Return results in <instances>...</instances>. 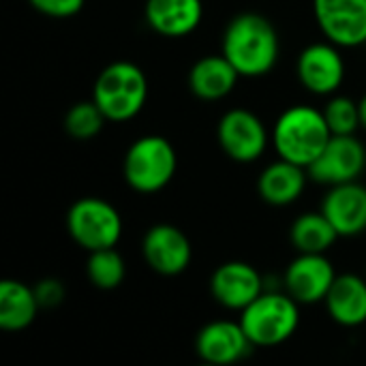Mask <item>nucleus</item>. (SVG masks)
Returning a JSON list of instances; mask_svg holds the SVG:
<instances>
[{
  "label": "nucleus",
  "instance_id": "19",
  "mask_svg": "<svg viewBox=\"0 0 366 366\" xmlns=\"http://www.w3.org/2000/svg\"><path fill=\"white\" fill-rule=\"evenodd\" d=\"M238 79H240V73L223 54L199 58L191 66L189 77H187L193 97H197L199 101H210V103L229 97Z\"/></svg>",
  "mask_w": 366,
  "mask_h": 366
},
{
  "label": "nucleus",
  "instance_id": "15",
  "mask_svg": "<svg viewBox=\"0 0 366 366\" xmlns=\"http://www.w3.org/2000/svg\"><path fill=\"white\" fill-rule=\"evenodd\" d=\"M335 225L341 238H354L366 232V187L358 180L335 184L322 199L320 208Z\"/></svg>",
  "mask_w": 366,
  "mask_h": 366
},
{
  "label": "nucleus",
  "instance_id": "25",
  "mask_svg": "<svg viewBox=\"0 0 366 366\" xmlns=\"http://www.w3.org/2000/svg\"><path fill=\"white\" fill-rule=\"evenodd\" d=\"M28 4L47 17L66 19V17L77 15L84 9L86 0H28Z\"/></svg>",
  "mask_w": 366,
  "mask_h": 366
},
{
  "label": "nucleus",
  "instance_id": "5",
  "mask_svg": "<svg viewBox=\"0 0 366 366\" xmlns=\"http://www.w3.org/2000/svg\"><path fill=\"white\" fill-rule=\"evenodd\" d=\"M178 154L163 135H144L135 139L122 161L127 184L142 195L163 191L176 176Z\"/></svg>",
  "mask_w": 366,
  "mask_h": 366
},
{
  "label": "nucleus",
  "instance_id": "24",
  "mask_svg": "<svg viewBox=\"0 0 366 366\" xmlns=\"http://www.w3.org/2000/svg\"><path fill=\"white\" fill-rule=\"evenodd\" d=\"M322 112L326 116V122H328L332 135H356V131L362 127L360 107L350 97H343V94L328 97Z\"/></svg>",
  "mask_w": 366,
  "mask_h": 366
},
{
  "label": "nucleus",
  "instance_id": "16",
  "mask_svg": "<svg viewBox=\"0 0 366 366\" xmlns=\"http://www.w3.org/2000/svg\"><path fill=\"white\" fill-rule=\"evenodd\" d=\"M144 17L150 30L161 36L180 39L195 32L204 19L202 0H146Z\"/></svg>",
  "mask_w": 366,
  "mask_h": 366
},
{
  "label": "nucleus",
  "instance_id": "3",
  "mask_svg": "<svg viewBox=\"0 0 366 366\" xmlns=\"http://www.w3.org/2000/svg\"><path fill=\"white\" fill-rule=\"evenodd\" d=\"M148 79L146 73L129 60L107 64L94 79L92 101L105 114L107 122H129L146 105Z\"/></svg>",
  "mask_w": 366,
  "mask_h": 366
},
{
  "label": "nucleus",
  "instance_id": "8",
  "mask_svg": "<svg viewBox=\"0 0 366 366\" xmlns=\"http://www.w3.org/2000/svg\"><path fill=\"white\" fill-rule=\"evenodd\" d=\"M366 167V148L356 135H332L322 154L309 165V178L324 187L354 182Z\"/></svg>",
  "mask_w": 366,
  "mask_h": 366
},
{
  "label": "nucleus",
  "instance_id": "26",
  "mask_svg": "<svg viewBox=\"0 0 366 366\" xmlns=\"http://www.w3.org/2000/svg\"><path fill=\"white\" fill-rule=\"evenodd\" d=\"M34 294H36V300H39L41 309H54V307L62 305L66 292H64V285L58 279H41L34 285Z\"/></svg>",
  "mask_w": 366,
  "mask_h": 366
},
{
  "label": "nucleus",
  "instance_id": "14",
  "mask_svg": "<svg viewBox=\"0 0 366 366\" xmlns=\"http://www.w3.org/2000/svg\"><path fill=\"white\" fill-rule=\"evenodd\" d=\"M249 341L240 322L217 320L206 324L195 337V354L202 362L212 366H229L242 360L251 352Z\"/></svg>",
  "mask_w": 366,
  "mask_h": 366
},
{
  "label": "nucleus",
  "instance_id": "1",
  "mask_svg": "<svg viewBox=\"0 0 366 366\" xmlns=\"http://www.w3.org/2000/svg\"><path fill=\"white\" fill-rule=\"evenodd\" d=\"M221 54L236 66L240 77H264L279 62V32L264 15L240 13L223 32Z\"/></svg>",
  "mask_w": 366,
  "mask_h": 366
},
{
  "label": "nucleus",
  "instance_id": "9",
  "mask_svg": "<svg viewBox=\"0 0 366 366\" xmlns=\"http://www.w3.org/2000/svg\"><path fill=\"white\" fill-rule=\"evenodd\" d=\"M296 75L305 90L315 97H332L345 81V60L341 47L330 41L307 45L296 62Z\"/></svg>",
  "mask_w": 366,
  "mask_h": 366
},
{
  "label": "nucleus",
  "instance_id": "18",
  "mask_svg": "<svg viewBox=\"0 0 366 366\" xmlns=\"http://www.w3.org/2000/svg\"><path fill=\"white\" fill-rule=\"evenodd\" d=\"M324 305L330 320L343 328L366 324V277L354 272L337 274Z\"/></svg>",
  "mask_w": 366,
  "mask_h": 366
},
{
  "label": "nucleus",
  "instance_id": "11",
  "mask_svg": "<svg viewBox=\"0 0 366 366\" xmlns=\"http://www.w3.org/2000/svg\"><path fill=\"white\" fill-rule=\"evenodd\" d=\"M335 279L337 272L326 253H298L283 274V287L298 305H317L326 300Z\"/></svg>",
  "mask_w": 366,
  "mask_h": 366
},
{
  "label": "nucleus",
  "instance_id": "10",
  "mask_svg": "<svg viewBox=\"0 0 366 366\" xmlns=\"http://www.w3.org/2000/svg\"><path fill=\"white\" fill-rule=\"evenodd\" d=\"M313 13L326 41L343 49L366 43V0H313Z\"/></svg>",
  "mask_w": 366,
  "mask_h": 366
},
{
  "label": "nucleus",
  "instance_id": "7",
  "mask_svg": "<svg viewBox=\"0 0 366 366\" xmlns=\"http://www.w3.org/2000/svg\"><path fill=\"white\" fill-rule=\"evenodd\" d=\"M217 142L232 161L253 163L266 152L270 135L257 114L247 107H234L221 116L217 124Z\"/></svg>",
  "mask_w": 366,
  "mask_h": 366
},
{
  "label": "nucleus",
  "instance_id": "4",
  "mask_svg": "<svg viewBox=\"0 0 366 366\" xmlns=\"http://www.w3.org/2000/svg\"><path fill=\"white\" fill-rule=\"evenodd\" d=\"M253 347H274L285 343L300 324V305L287 292L264 290L238 320Z\"/></svg>",
  "mask_w": 366,
  "mask_h": 366
},
{
  "label": "nucleus",
  "instance_id": "21",
  "mask_svg": "<svg viewBox=\"0 0 366 366\" xmlns=\"http://www.w3.org/2000/svg\"><path fill=\"white\" fill-rule=\"evenodd\" d=\"M339 238L335 225L322 210L296 217L290 227V240L298 253H328Z\"/></svg>",
  "mask_w": 366,
  "mask_h": 366
},
{
  "label": "nucleus",
  "instance_id": "23",
  "mask_svg": "<svg viewBox=\"0 0 366 366\" xmlns=\"http://www.w3.org/2000/svg\"><path fill=\"white\" fill-rule=\"evenodd\" d=\"M105 122H107V118H105V114L99 109V105L94 101H79L66 112L64 131L73 139L86 142V139L97 137L103 131Z\"/></svg>",
  "mask_w": 366,
  "mask_h": 366
},
{
  "label": "nucleus",
  "instance_id": "6",
  "mask_svg": "<svg viewBox=\"0 0 366 366\" xmlns=\"http://www.w3.org/2000/svg\"><path fill=\"white\" fill-rule=\"evenodd\" d=\"M66 232L88 253L109 249L122 238V217L101 197H81L66 212Z\"/></svg>",
  "mask_w": 366,
  "mask_h": 366
},
{
  "label": "nucleus",
  "instance_id": "13",
  "mask_svg": "<svg viewBox=\"0 0 366 366\" xmlns=\"http://www.w3.org/2000/svg\"><path fill=\"white\" fill-rule=\"evenodd\" d=\"M266 290L262 272L247 262H225L210 277V294L229 311L247 309Z\"/></svg>",
  "mask_w": 366,
  "mask_h": 366
},
{
  "label": "nucleus",
  "instance_id": "2",
  "mask_svg": "<svg viewBox=\"0 0 366 366\" xmlns=\"http://www.w3.org/2000/svg\"><path fill=\"white\" fill-rule=\"evenodd\" d=\"M332 131L322 109L313 105H292L274 122L272 144L279 159L309 169L330 142Z\"/></svg>",
  "mask_w": 366,
  "mask_h": 366
},
{
  "label": "nucleus",
  "instance_id": "27",
  "mask_svg": "<svg viewBox=\"0 0 366 366\" xmlns=\"http://www.w3.org/2000/svg\"><path fill=\"white\" fill-rule=\"evenodd\" d=\"M358 107H360V122H362V129L366 131V94L358 101Z\"/></svg>",
  "mask_w": 366,
  "mask_h": 366
},
{
  "label": "nucleus",
  "instance_id": "12",
  "mask_svg": "<svg viewBox=\"0 0 366 366\" xmlns=\"http://www.w3.org/2000/svg\"><path fill=\"white\" fill-rule=\"evenodd\" d=\"M142 255L150 270L163 277L182 274L193 259L189 236L169 223L152 225L142 240Z\"/></svg>",
  "mask_w": 366,
  "mask_h": 366
},
{
  "label": "nucleus",
  "instance_id": "20",
  "mask_svg": "<svg viewBox=\"0 0 366 366\" xmlns=\"http://www.w3.org/2000/svg\"><path fill=\"white\" fill-rule=\"evenodd\" d=\"M41 305L36 300L34 287L6 279L0 283V328L6 332L26 330L39 313Z\"/></svg>",
  "mask_w": 366,
  "mask_h": 366
},
{
  "label": "nucleus",
  "instance_id": "17",
  "mask_svg": "<svg viewBox=\"0 0 366 366\" xmlns=\"http://www.w3.org/2000/svg\"><path fill=\"white\" fill-rule=\"evenodd\" d=\"M309 169L302 165H296L285 159H277L268 163L259 178H257V193L259 197L277 208L290 206L300 199L307 187Z\"/></svg>",
  "mask_w": 366,
  "mask_h": 366
},
{
  "label": "nucleus",
  "instance_id": "22",
  "mask_svg": "<svg viewBox=\"0 0 366 366\" xmlns=\"http://www.w3.org/2000/svg\"><path fill=\"white\" fill-rule=\"evenodd\" d=\"M86 274L97 290H116L127 277L124 257L116 251V247L90 251L86 262Z\"/></svg>",
  "mask_w": 366,
  "mask_h": 366
}]
</instances>
